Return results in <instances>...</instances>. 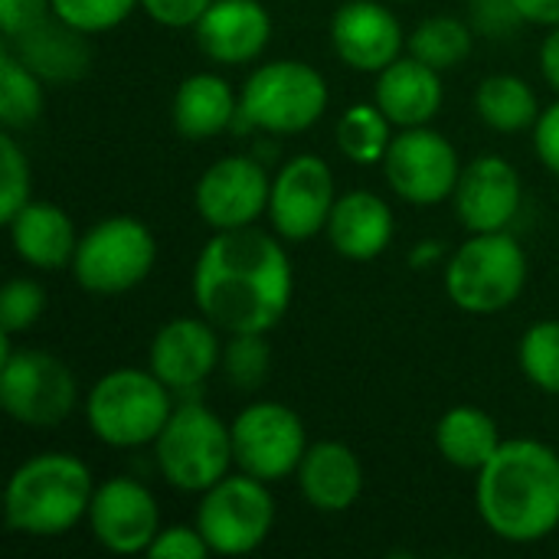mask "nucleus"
I'll list each match as a JSON object with an SVG mask.
<instances>
[{"mask_svg": "<svg viewBox=\"0 0 559 559\" xmlns=\"http://www.w3.org/2000/svg\"><path fill=\"white\" fill-rule=\"evenodd\" d=\"M213 550H210V544L203 540V534L197 531V524L193 527H164L160 534H157V540L151 544V550H147V557L151 559H203L210 557Z\"/></svg>", "mask_w": 559, "mask_h": 559, "instance_id": "obj_37", "label": "nucleus"}, {"mask_svg": "<svg viewBox=\"0 0 559 559\" xmlns=\"http://www.w3.org/2000/svg\"><path fill=\"white\" fill-rule=\"evenodd\" d=\"M501 429L491 413L478 406H452L439 423H436V449L439 455L462 468V472H481L491 455L501 449Z\"/></svg>", "mask_w": 559, "mask_h": 559, "instance_id": "obj_26", "label": "nucleus"}, {"mask_svg": "<svg viewBox=\"0 0 559 559\" xmlns=\"http://www.w3.org/2000/svg\"><path fill=\"white\" fill-rule=\"evenodd\" d=\"M219 370L233 390H259L272 370V347L265 334H229V341L223 344Z\"/></svg>", "mask_w": 559, "mask_h": 559, "instance_id": "obj_31", "label": "nucleus"}, {"mask_svg": "<svg viewBox=\"0 0 559 559\" xmlns=\"http://www.w3.org/2000/svg\"><path fill=\"white\" fill-rule=\"evenodd\" d=\"M154 462L170 488L183 495H203L236 465L233 429L210 406L197 400L180 403L154 439Z\"/></svg>", "mask_w": 559, "mask_h": 559, "instance_id": "obj_5", "label": "nucleus"}, {"mask_svg": "<svg viewBox=\"0 0 559 559\" xmlns=\"http://www.w3.org/2000/svg\"><path fill=\"white\" fill-rule=\"evenodd\" d=\"M157 262V239L138 216H105L79 236L72 278L98 298L138 288Z\"/></svg>", "mask_w": 559, "mask_h": 559, "instance_id": "obj_8", "label": "nucleus"}, {"mask_svg": "<svg viewBox=\"0 0 559 559\" xmlns=\"http://www.w3.org/2000/svg\"><path fill=\"white\" fill-rule=\"evenodd\" d=\"M439 259H442V242H436V239L419 242V249L409 252V265H416V269H429V265H436Z\"/></svg>", "mask_w": 559, "mask_h": 559, "instance_id": "obj_43", "label": "nucleus"}, {"mask_svg": "<svg viewBox=\"0 0 559 559\" xmlns=\"http://www.w3.org/2000/svg\"><path fill=\"white\" fill-rule=\"evenodd\" d=\"M298 491L321 514H344L364 495V465L357 452L337 439H321L308 445L298 465Z\"/></svg>", "mask_w": 559, "mask_h": 559, "instance_id": "obj_20", "label": "nucleus"}, {"mask_svg": "<svg viewBox=\"0 0 559 559\" xmlns=\"http://www.w3.org/2000/svg\"><path fill=\"white\" fill-rule=\"evenodd\" d=\"M331 43L341 62L377 75L403 56L406 33L383 0H347L331 20Z\"/></svg>", "mask_w": 559, "mask_h": 559, "instance_id": "obj_18", "label": "nucleus"}, {"mask_svg": "<svg viewBox=\"0 0 559 559\" xmlns=\"http://www.w3.org/2000/svg\"><path fill=\"white\" fill-rule=\"evenodd\" d=\"M534 151L540 157V164L559 177V98L540 111L537 124H534Z\"/></svg>", "mask_w": 559, "mask_h": 559, "instance_id": "obj_40", "label": "nucleus"}, {"mask_svg": "<svg viewBox=\"0 0 559 559\" xmlns=\"http://www.w3.org/2000/svg\"><path fill=\"white\" fill-rule=\"evenodd\" d=\"M452 203H455V216L468 233L511 229L524 203L521 174L511 160L498 154H481L462 167Z\"/></svg>", "mask_w": 559, "mask_h": 559, "instance_id": "obj_16", "label": "nucleus"}, {"mask_svg": "<svg viewBox=\"0 0 559 559\" xmlns=\"http://www.w3.org/2000/svg\"><path fill=\"white\" fill-rule=\"evenodd\" d=\"M33 177H29V160L26 151L16 144L13 131L0 134V219L3 226L29 203Z\"/></svg>", "mask_w": 559, "mask_h": 559, "instance_id": "obj_33", "label": "nucleus"}, {"mask_svg": "<svg viewBox=\"0 0 559 559\" xmlns=\"http://www.w3.org/2000/svg\"><path fill=\"white\" fill-rule=\"evenodd\" d=\"M7 49L23 66H29L43 82H52V85L75 82L92 69L88 33L59 20L56 13H49L46 20H39L26 33L7 39Z\"/></svg>", "mask_w": 559, "mask_h": 559, "instance_id": "obj_21", "label": "nucleus"}, {"mask_svg": "<svg viewBox=\"0 0 559 559\" xmlns=\"http://www.w3.org/2000/svg\"><path fill=\"white\" fill-rule=\"evenodd\" d=\"M46 108V82L23 66L7 46L0 52V124L3 131H26Z\"/></svg>", "mask_w": 559, "mask_h": 559, "instance_id": "obj_29", "label": "nucleus"}, {"mask_svg": "<svg viewBox=\"0 0 559 559\" xmlns=\"http://www.w3.org/2000/svg\"><path fill=\"white\" fill-rule=\"evenodd\" d=\"M52 13V0H0V29L3 39H13L46 20Z\"/></svg>", "mask_w": 559, "mask_h": 559, "instance_id": "obj_39", "label": "nucleus"}, {"mask_svg": "<svg viewBox=\"0 0 559 559\" xmlns=\"http://www.w3.org/2000/svg\"><path fill=\"white\" fill-rule=\"evenodd\" d=\"M210 7H213V0H141V10L167 29L197 26Z\"/></svg>", "mask_w": 559, "mask_h": 559, "instance_id": "obj_38", "label": "nucleus"}, {"mask_svg": "<svg viewBox=\"0 0 559 559\" xmlns=\"http://www.w3.org/2000/svg\"><path fill=\"white\" fill-rule=\"evenodd\" d=\"M540 72L559 95V26H550L547 39L540 43Z\"/></svg>", "mask_w": 559, "mask_h": 559, "instance_id": "obj_42", "label": "nucleus"}, {"mask_svg": "<svg viewBox=\"0 0 559 559\" xmlns=\"http://www.w3.org/2000/svg\"><path fill=\"white\" fill-rule=\"evenodd\" d=\"M390 3H413V0H390Z\"/></svg>", "mask_w": 559, "mask_h": 559, "instance_id": "obj_44", "label": "nucleus"}, {"mask_svg": "<svg viewBox=\"0 0 559 559\" xmlns=\"http://www.w3.org/2000/svg\"><path fill=\"white\" fill-rule=\"evenodd\" d=\"M92 472L69 452H39L20 462L3 491L7 527L36 540L62 537L88 518Z\"/></svg>", "mask_w": 559, "mask_h": 559, "instance_id": "obj_3", "label": "nucleus"}, {"mask_svg": "<svg viewBox=\"0 0 559 559\" xmlns=\"http://www.w3.org/2000/svg\"><path fill=\"white\" fill-rule=\"evenodd\" d=\"M406 49H409V56L423 59L426 66L439 69V72H449V69H459L472 56V49H475V26L459 20V16H449V13L426 16L409 33Z\"/></svg>", "mask_w": 559, "mask_h": 559, "instance_id": "obj_28", "label": "nucleus"}, {"mask_svg": "<svg viewBox=\"0 0 559 559\" xmlns=\"http://www.w3.org/2000/svg\"><path fill=\"white\" fill-rule=\"evenodd\" d=\"M518 13L524 16V23L534 26H559V0H514Z\"/></svg>", "mask_w": 559, "mask_h": 559, "instance_id": "obj_41", "label": "nucleus"}, {"mask_svg": "<svg viewBox=\"0 0 559 559\" xmlns=\"http://www.w3.org/2000/svg\"><path fill=\"white\" fill-rule=\"evenodd\" d=\"M328 105V79L305 59L262 62L239 88V121L265 134H301L324 118Z\"/></svg>", "mask_w": 559, "mask_h": 559, "instance_id": "obj_6", "label": "nucleus"}, {"mask_svg": "<svg viewBox=\"0 0 559 559\" xmlns=\"http://www.w3.org/2000/svg\"><path fill=\"white\" fill-rule=\"evenodd\" d=\"M13 337L0 334V406L26 429H52L66 423L79 403L72 370L49 350H13Z\"/></svg>", "mask_w": 559, "mask_h": 559, "instance_id": "obj_9", "label": "nucleus"}, {"mask_svg": "<svg viewBox=\"0 0 559 559\" xmlns=\"http://www.w3.org/2000/svg\"><path fill=\"white\" fill-rule=\"evenodd\" d=\"M337 203L334 170L318 154L288 157L272 177L269 219L275 236L285 242H308L328 229V219Z\"/></svg>", "mask_w": 559, "mask_h": 559, "instance_id": "obj_13", "label": "nucleus"}, {"mask_svg": "<svg viewBox=\"0 0 559 559\" xmlns=\"http://www.w3.org/2000/svg\"><path fill=\"white\" fill-rule=\"evenodd\" d=\"M236 468L272 485L298 472L308 452V432L295 409L285 403H252L233 423Z\"/></svg>", "mask_w": 559, "mask_h": 559, "instance_id": "obj_11", "label": "nucleus"}, {"mask_svg": "<svg viewBox=\"0 0 559 559\" xmlns=\"http://www.w3.org/2000/svg\"><path fill=\"white\" fill-rule=\"evenodd\" d=\"M527 288L524 246L508 233H472L445 262V292L468 314H498Z\"/></svg>", "mask_w": 559, "mask_h": 559, "instance_id": "obj_7", "label": "nucleus"}, {"mask_svg": "<svg viewBox=\"0 0 559 559\" xmlns=\"http://www.w3.org/2000/svg\"><path fill=\"white\" fill-rule=\"evenodd\" d=\"M393 121L380 111L377 102L350 105L337 121V147L354 164H383L393 144Z\"/></svg>", "mask_w": 559, "mask_h": 559, "instance_id": "obj_30", "label": "nucleus"}, {"mask_svg": "<svg viewBox=\"0 0 559 559\" xmlns=\"http://www.w3.org/2000/svg\"><path fill=\"white\" fill-rule=\"evenodd\" d=\"M46 311V288L36 278H10L0 292V334L16 337L36 328Z\"/></svg>", "mask_w": 559, "mask_h": 559, "instance_id": "obj_34", "label": "nucleus"}, {"mask_svg": "<svg viewBox=\"0 0 559 559\" xmlns=\"http://www.w3.org/2000/svg\"><path fill=\"white\" fill-rule=\"evenodd\" d=\"M373 102L396 128L432 124L445 102L442 72L416 56H400L383 72H377Z\"/></svg>", "mask_w": 559, "mask_h": 559, "instance_id": "obj_22", "label": "nucleus"}, {"mask_svg": "<svg viewBox=\"0 0 559 559\" xmlns=\"http://www.w3.org/2000/svg\"><path fill=\"white\" fill-rule=\"evenodd\" d=\"M282 242L259 226L216 233L193 265L197 311L223 334L278 328L295 295V272Z\"/></svg>", "mask_w": 559, "mask_h": 559, "instance_id": "obj_1", "label": "nucleus"}, {"mask_svg": "<svg viewBox=\"0 0 559 559\" xmlns=\"http://www.w3.org/2000/svg\"><path fill=\"white\" fill-rule=\"evenodd\" d=\"M134 7H141V0H52V13L88 36L121 26Z\"/></svg>", "mask_w": 559, "mask_h": 559, "instance_id": "obj_35", "label": "nucleus"}, {"mask_svg": "<svg viewBox=\"0 0 559 559\" xmlns=\"http://www.w3.org/2000/svg\"><path fill=\"white\" fill-rule=\"evenodd\" d=\"M88 531L98 547L118 557L147 554L157 540L160 527V508L147 485L115 475L105 485H95L92 508H88Z\"/></svg>", "mask_w": 559, "mask_h": 559, "instance_id": "obj_15", "label": "nucleus"}, {"mask_svg": "<svg viewBox=\"0 0 559 559\" xmlns=\"http://www.w3.org/2000/svg\"><path fill=\"white\" fill-rule=\"evenodd\" d=\"M475 111L478 118L498 131V134H518L524 128H534L540 118V102L537 92L511 72H495L488 79L478 82L475 92Z\"/></svg>", "mask_w": 559, "mask_h": 559, "instance_id": "obj_27", "label": "nucleus"}, {"mask_svg": "<svg viewBox=\"0 0 559 559\" xmlns=\"http://www.w3.org/2000/svg\"><path fill=\"white\" fill-rule=\"evenodd\" d=\"M518 364L537 390L559 396V321H537L524 331Z\"/></svg>", "mask_w": 559, "mask_h": 559, "instance_id": "obj_32", "label": "nucleus"}, {"mask_svg": "<svg viewBox=\"0 0 559 559\" xmlns=\"http://www.w3.org/2000/svg\"><path fill=\"white\" fill-rule=\"evenodd\" d=\"M383 174L393 193L413 206H439L452 200L462 177V160L455 144L429 128H400L383 157Z\"/></svg>", "mask_w": 559, "mask_h": 559, "instance_id": "obj_12", "label": "nucleus"}, {"mask_svg": "<svg viewBox=\"0 0 559 559\" xmlns=\"http://www.w3.org/2000/svg\"><path fill=\"white\" fill-rule=\"evenodd\" d=\"M174 413V390L157 373L118 367L98 377L85 396V423L92 436L111 449L154 445Z\"/></svg>", "mask_w": 559, "mask_h": 559, "instance_id": "obj_4", "label": "nucleus"}, {"mask_svg": "<svg viewBox=\"0 0 559 559\" xmlns=\"http://www.w3.org/2000/svg\"><path fill=\"white\" fill-rule=\"evenodd\" d=\"M193 33L206 59L219 66H246L265 52L272 16L262 0H213Z\"/></svg>", "mask_w": 559, "mask_h": 559, "instance_id": "obj_19", "label": "nucleus"}, {"mask_svg": "<svg viewBox=\"0 0 559 559\" xmlns=\"http://www.w3.org/2000/svg\"><path fill=\"white\" fill-rule=\"evenodd\" d=\"M468 23L485 36H511L524 16L518 13L514 0H468Z\"/></svg>", "mask_w": 559, "mask_h": 559, "instance_id": "obj_36", "label": "nucleus"}, {"mask_svg": "<svg viewBox=\"0 0 559 559\" xmlns=\"http://www.w3.org/2000/svg\"><path fill=\"white\" fill-rule=\"evenodd\" d=\"M275 527V498L265 481L229 472L197 504V531L219 557H246L259 550Z\"/></svg>", "mask_w": 559, "mask_h": 559, "instance_id": "obj_10", "label": "nucleus"}, {"mask_svg": "<svg viewBox=\"0 0 559 559\" xmlns=\"http://www.w3.org/2000/svg\"><path fill=\"white\" fill-rule=\"evenodd\" d=\"M219 328L200 318H170L151 341L147 367L174 393H197L219 370Z\"/></svg>", "mask_w": 559, "mask_h": 559, "instance_id": "obj_17", "label": "nucleus"}, {"mask_svg": "<svg viewBox=\"0 0 559 559\" xmlns=\"http://www.w3.org/2000/svg\"><path fill=\"white\" fill-rule=\"evenodd\" d=\"M10 242L20 262L39 272H59L72 269L75 249H79V233L72 216L46 200H29L10 223Z\"/></svg>", "mask_w": 559, "mask_h": 559, "instance_id": "obj_24", "label": "nucleus"}, {"mask_svg": "<svg viewBox=\"0 0 559 559\" xmlns=\"http://www.w3.org/2000/svg\"><path fill=\"white\" fill-rule=\"evenodd\" d=\"M475 504L504 544H540L559 527V455L537 439H508L478 472Z\"/></svg>", "mask_w": 559, "mask_h": 559, "instance_id": "obj_2", "label": "nucleus"}, {"mask_svg": "<svg viewBox=\"0 0 559 559\" xmlns=\"http://www.w3.org/2000/svg\"><path fill=\"white\" fill-rule=\"evenodd\" d=\"M174 131L187 141H210L239 121V95L216 72L187 75L170 102Z\"/></svg>", "mask_w": 559, "mask_h": 559, "instance_id": "obj_25", "label": "nucleus"}, {"mask_svg": "<svg viewBox=\"0 0 559 559\" xmlns=\"http://www.w3.org/2000/svg\"><path fill=\"white\" fill-rule=\"evenodd\" d=\"M272 197V177L259 157L249 154H226L216 164H210L193 190L197 216L216 229H246L269 213Z\"/></svg>", "mask_w": 559, "mask_h": 559, "instance_id": "obj_14", "label": "nucleus"}, {"mask_svg": "<svg viewBox=\"0 0 559 559\" xmlns=\"http://www.w3.org/2000/svg\"><path fill=\"white\" fill-rule=\"evenodd\" d=\"M324 233L337 255L350 262H373L390 249L396 236V219L380 193L350 190L337 197Z\"/></svg>", "mask_w": 559, "mask_h": 559, "instance_id": "obj_23", "label": "nucleus"}]
</instances>
